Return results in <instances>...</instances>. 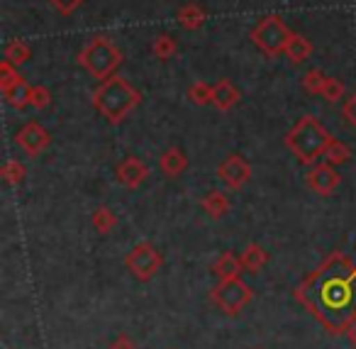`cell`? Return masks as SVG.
I'll return each mask as SVG.
<instances>
[{
  "instance_id": "6da1fadb",
  "label": "cell",
  "mask_w": 356,
  "mask_h": 349,
  "mask_svg": "<svg viewBox=\"0 0 356 349\" xmlns=\"http://www.w3.org/2000/svg\"><path fill=\"white\" fill-rule=\"evenodd\" d=\"M296 298L332 334H346L356 323V264L334 251L298 284Z\"/></svg>"
},
{
  "instance_id": "e0dca14e",
  "label": "cell",
  "mask_w": 356,
  "mask_h": 349,
  "mask_svg": "<svg viewBox=\"0 0 356 349\" xmlns=\"http://www.w3.org/2000/svg\"><path fill=\"white\" fill-rule=\"evenodd\" d=\"M176 20L184 30H200L205 25V10L200 6H195V3H188V6L178 10Z\"/></svg>"
},
{
  "instance_id": "d4e9b609",
  "label": "cell",
  "mask_w": 356,
  "mask_h": 349,
  "mask_svg": "<svg viewBox=\"0 0 356 349\" xmlns=\"http://www.w3.org/2000/svg\"><path fill=\"white\" fill-rule=\"evenodd\" d=\"M27 169L22 162H17V159H8L6 164H3V181L8 183V186H17V183L25 178Z\"/></svg>"
},
{
  "instance_id": "7402d4cb",
  "label": "cell",
  "mask_w": 356,
  "mask_h": 349,
  "mask_svg": "<svg viewBox=\"0 0 356 349\" xmlns=\"http://www.w3.org/2000/svg\"><path fill=\"white\" fill-rule=\"evenodd\" d=\"M213 91H215V86H210V84H203V81H195V84H191L188 86V100L193 105H210L213 103Z\"/></svg>"
},
{
  "instance_id": "4dcf8cb0",
  "label": "cell",
  "mask_w": 356,
  "mask_h": 349,
  "mask_svg": "<svg viewBox=\"0 0 356 349\" xmlns=\"http://www.w3.org/2000/svg\"><path fill=\"white\" fill-rule=\"evenodd\" d=\"M110 349H137V344L132 342L129 334H118V337L110 342Z\"/></svg>"
},
{
  "instance_id": "7a4b0ae2",
  "label": "cell",
  "mask_w": 356,
  "mask_h": 349,
  "mask_svg": "<svg viewBox=\"0 0 356 349\" xmlns=\"http://www.w3.org/2000/svg\"><path fill=\"white\" fill-rule=\"evenodd\" d=\"M142 95L127 79L113 74L110 79L100 81L93 93V108L108 120L110 125H120L134 108L139 105Z\"/></svg>"
},
{
  "instance_id": "9a60e30c",
  "label": "cell",
  "mask_w": 356,
  "mask_h": 349,
  "mask_svg": "<svg viewBox=\"0 0 356 349\" xmlns=\"http://www.w3.org/2000/svg\"><path fill=\"white\" fill-rule=\"evenodd\" d=\"M3 91V95H6V100L13 105V108H17V110H22V108H27L30 105V91H32V86L27 84L25 79H17V81H13L10 86H6V88H0Z\"/></svg>"
},
{
  "instance_id": "2e32d148",
  "label": "cell",
  "mask_w": 356,
  "mask_h": 349,
  "mask_svg": "<svg viewBox=\"0 0 356 349\" xmlns=\"http://www.w3.org/2000/svg\"><path fill=\"white\" fill-rule=\"evenodd\" d=\"M286 59H291L293 64H302V61L307 59V56L312 54V45H310V40L307 37H302V35H296L293 32L291 35V40H288V45H286Z\"/></svg>"
},
{
  "instance_id": "52a82bcc",
  "label": "cell",
  "mask_w": 356,
  "mask_h": 349,
  "mask_svg": "<svg viewBox=\"0 0 356 349\" xmlns=\"http://www.w3.org/2000/svg\"><path fill=\"white\" fill-rule=\"evenodd\" d=\"M163 264V256L152 242H142V245L132 247L129 254L124 256V269L134 276L137 281H152L159 274Z\"/></svg>"
},
{
  "instance_id": "484cf974",
  "label": "cell",
  "mask_w": 356,
  "mask_h": 349,
  "mask_svg": "<svg viewBox=\"0 0 356 349\" xmlns=\"http://www.w3.org/2000/svg\"><path fill=\"white\" fill-rule=\"evenodd\" d=\"M325 81H327V76L322 74L320 69H307L305 76H302V88H305V93H310V95H320Z\"/></svg>"
},
{
  "instance_id": "8992f818",
  "label": "cell",
  "mask_w": 356,
  "mask_h": 349,
  "mask_svg": "<svg viewBox=\"0 0 356 349\" xmlns=\"http://www.w3.org/2000/svg\"><path fill=\"white\" fill-rule=\"evenodd\" d=\"M252 288L249 284H244L242 279H229V281H220L213 288L210 298L218 305L222 313L227 315H239L249 303H252Z\"/></svg>"
},
{
  "instance_id": "9c48e42d",
  "label": "cell",
  "mask_w": 356,
  "mask_h": 349,
  "mask_svg": "<svg viewBox=\"0 0 356 349\" xmlns=\"http://www.w3.org/2000/svg\"><path fill=\"white\" fill-rule=\"evenodd\" d=\"M15 144L27 154V157H40L51 144V137L40 123H27L20 132L15 134Z\"/></svg>"
},
{
  "instance_id": "d6986e66",
  "label": "cell",
  "mask_w": 356,
  "mask_h": 349,
  "mask_svg": "<svg viewBox=\"0 0 356 349\" xmlns=\"http://www.w3.org/2000/svg\"><path fill=\"white\" fill-rule=\"evenodd\" d=\"M239 259H242V266L247 271H252V274H257V271H261L264 266H266L268 261V254L264 247L259 245H247V249L239 254Z\"/></svg>"
},
{
  "instance_id": "7c38bea8",
  "label": "cell",
  "mask_w": 356,
  "mask_h": 349,
  "mask_svg": "<svg viewBox=\"0 0 356 349\" xmlns=\"http://www.w3.org/2000/svg\"><path fill=\"white\" fill-rule=\"evenodd\" d=\"M159 169L163 171V176L176 178L188 169V157H186V152L181 147H168L159 159Z\"/></svg>"
},
{
  "instance_id": "ac0fdd59",
  "label": "cell",
  "mask_w": 356,
  "mask_h": 349,
  "mask_svg": "<svg viewBox=\"0 0 356 349\" xmlns=\"http://www.w3.org/2000/svg\"><path fill=\"white\" fill-rule=\"evenodd\" d=\"M200 208H203L205 212H208L210 217H215V220H220V217H225L229 212V201L225 193L220 191H210L208 196L200 201Z\"/></svg>"
},
{
  "instance_id": "83f0119b",
  "label": "cell",
  "mask_w": 356,
  "mask_h": 349,
  "mask_svg": "<svg viewBox=\"0 0 356 349\" xmlns=\"http://www.w3.org/2000/svg\"><path fill=\"white\" fill-rule=\"evenodd\" d=\"M51 103V91L47 86H32L30 91V105L37 110H44Z\"/></svg>"
},
{
  "instance_id": "3957f363",
  "label": "cell",
  "mask_w": 356,
  "mask_h": 349,
  "mask_svg": "<svg viewBox=\"0 0 356 349\" xmlns=\"http://www.w3.org/2000/svg\"><path fill=\"white\" fill-rule=\"evenodd\" d=\"M332 142H334V139H332V134L325 130V125L317 118H312V115L300 118L293 125L291 132L286 134V147L291 149L293 157L300 164H305V166H312L317 159H322L325 149L330 147Z\"/></svg>"
},
{
  "instance_id": "ba28073f",
  "label": "cell",
  "mask_w": 356,
  "mask_h": 349,
  "mask_svg": "<svg viewBox=\"0 0 356 349\" xmlns=\"http://www.w3.org/2000/svg\"><path fill=\"white\" fill-rule=\"evenodd\" d=\"M218 178L229 188V191H242L252 178V164L242 154H229L218 166Z\"/></svg>"
},
{
  "instance_id": "1f68e13d",
  "label": "cell",
  "mask_w": 356,
  "mask_h": 349,
  "mask_svg": "<svg viewBox=\"0 0 356 349\" xmlns=\"http://www.w3.org/2000/svg\"><path fill=\"white\" fill-rule=\"evenodd\" d=\"M346 337H349V342H351V347H356V323L351 325L349 329H346Z\"/></svg>"
},
{
  "instance_id": "4316f807",
  "label": "cell",
  "mask_w": 356,
  "mask_h": 349,
  "mask_svg": "<svg viewBox=\"0 0 356 349\" xmlns=\"http://www.w3.org/2000/svg\"><path fill=\"white\" fill-rule=\"evenodd\" d=\"M320 95L327 100V103H337L339 98H344V84H341L339 79H332V76H327Z\"/></svg>"
},
{
  "instance_id": "277c9868",
  "label": "cell",
  "mask_w": 356,
  "mask_h": 349,
  "mask_svg": "<svg viewBox=\"0 0 356 349\" xmlns=\"http://www.w3.org/2000/svg\"><path fill=\"white\" fill-rule=\"evenodd\" d=\"M79 64L83 66L93 79L105 81L120 69V64H122V52H120L108 37H93V40L81 49Z\"/></svg>"
},
{
  "instance_id": "8fae6325",
  "label": "cell",
  "mask_w": 356,
  "mask_h": 349,
  "mask_svg": "<svg viewBox=\"0 0 356 349\" xmlns=\"http://www.w3.org/2000/svg\"><path fill=\"white\" fill-rule=\"evenodd\" d=\"M115 176H118V181L122 183L124 188L134 191V188H139L144 181H147L149 166L142 162V159L127 157V159H122V162H120V166H118V171H115Z\"/></svg>"
},
{
  "instance_id": "30bf717a",
  "label": "cell",
  "mask_w": 356,
  "mask_h": 349,
  "mask_svg": "<svg viewBox=\"0 0 356 349\" xmlns=\"http://www.w3.org/2000/svg\"><path fill=\"white\" fill-rule=\"evenodd\" d=\"M339 183H341V176L330 164L312 166L310 171L305 173V186L310 188L312 193H317V196H332V193L339 188Z\"/></svg>"
},
{
  "instance_id": "5b68a950",
  "label": "cell",
  "mask_w": 356,
  "mask_h": 349,
  "mask_svg": "<svg viewBox=\"0 0 356 349\" xmlns=\"http://www.w3.org/2000/svg\"><path fill=\"white\" fill-rule=\"evenodd\" d=\"M293 32L286 27V22L281 20L278 15H268V17H261L259 25L252 30V42L264 52L266 56H278L286 52V45L291 40Z\"/></svg>"
},
{
  "instance_id": "5bb4252c",
  "label": "cell",
  "mask_w": 356,
  "mask_h": 349,
  "mask_svg": "<svg viewBox=\"0 0 356 349\" xmlns=\"http://www.w3.org/2000/svg\"><path fill=\"white\" fill-rule=\"evenodd\" d=\"M244 271L242 259L234 256L232 251H222L220 259L213 264V274L218 276L220 281H229V279H239V274Z\"/></svg>"
},
{
  "instance_id": "cb8c5ba5",
  "label": "cell",
  "mask_w": 356,
  "mask_h": 349,
  "mask_svg": "<svg viewBox=\"0 0 356 349\" xmlns=\"http://www.w3.org/2000/svg\"><path fill=\"white\" fill-rule=\"evenodd\" d=\"M90 220H93V227L100 232V235H108V232H113V227L118 225V215H115V212L110 210V208H105V205L98 208Z\"/></svg>"
},
{
  "instance_id": "f546056e",
  "label": "cell",
  "mask_w": 356,
  "mask_h": 349,
  "mask_svg": "<svg viewBox=\"0 0 356 349\" xmlns=\"http://www.w3.org/2000/svg\"><path fill=\"white\" fill-rule=\"evenodd\" d=\"M341 113H344L346 123H349L351 127L356 130V91L349 95V98H346V103H344V108H341Z\"/></svg>"
},
{
  "instance_id": "4fadbf2b",
  "label": "cell",
  "mask_w": 356,
  "mask_h": 349,
  "mask_svg": "<svg viewBox=\"0 0 356 349\" xmlns=\"http://www.w3.org/2000/svg\"><path fill=\"white\" fill-rule=\"evenodd\" d=\"M239 103V88L232 84V81L222 79L215 84V91H213V105L220 110V113H227L232 110L234 105Z\"/></svg>"
},
{
  "instance_id": "603a6c76",
  "label": "cell",
  "mask_w": 356,
  "mask_h": 349,
  "mask_svg": "<svg viewBox=\"0 0 356 349\" xmlns=\"http://www.w3.org/2000/svg\"><path fill=\"white\" fill-rule=\"evenodd\" d=\"M30 56H32V49L22 40L8 42V47H6V59L10 61V64L20 66V64H25V61H30Z\"/></svg>"
},
{
  "instance_id": "ffe728a7",
  "label": "cell",
  "mask_w": 356,
  "mask_h": 349,
  "mask_svg": "<svg viewBox=\"0 0 356 349\" xmlns=\"http://www.w3.org/2000/svg\"><path fill=\"white\" fill-rule=\"evenodd\" d=\"M322 159H325V164H330V166H341V164H346L351 159V149L346 147L344 142H339V139H334V142L330 144V147L325 149V154H322Z\"/></svg>"
},
{
  "instance_id": "44dd1931",
  "label": "cell",
  "mask_w": 356,
  "mask_h": 349,
  "mask_svg": "<svg viewBox=\"0 0 356 349\" xmlns=\"http://www.w3.org/2000/svg\"><path fill=\"white\" fill-rule=\"evenodd\" d=\"M152 52H154V56H156V59L168 61V59H171V56H176V52H178V42L173 40L171 35H159L156 40L152 42Z\"/></svg>"
},
{
  "instance_id": "f1b7e54d",
  "label": "cell",
  "mask_w": 356,
  "mask_h": 349,
  "mask_svg": "<svg viewBox=\"0 0 356 349\" xmlns=\"http://www.w3.org/2000/svg\"><path fill=\"white\" fill-rule=\"evenodd\" d=\"M49 3L61 13V15H71V13H76L81 6H83L86 0H49Z\"/></svg>"
}]
</instances>
